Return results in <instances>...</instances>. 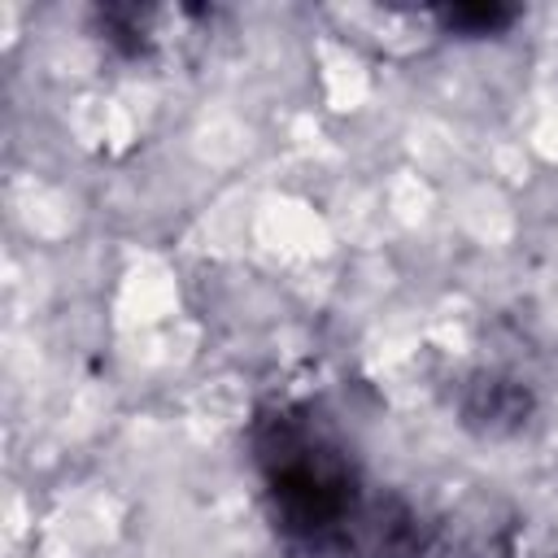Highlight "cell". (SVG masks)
Here are the masks:
<instances>
[{
    "label": "cell",
    "mask_w": 558,
    "mask_h": 558,
    "mask_svg": "<svg viewBox=\"0 0 558 558\" xmlns=\"http://www.w3.org/2000/svg\"><path fill=\"white\" fill-rule=\"evenodd\" d=\"M462 410H466V418L480 423L484 432H510V427H519L523 414H527V392H523L514 379L488 375V379H475V384H471Z\"/></svg>",
    "instance_id": "6da1fadb"
}]
</instances>
